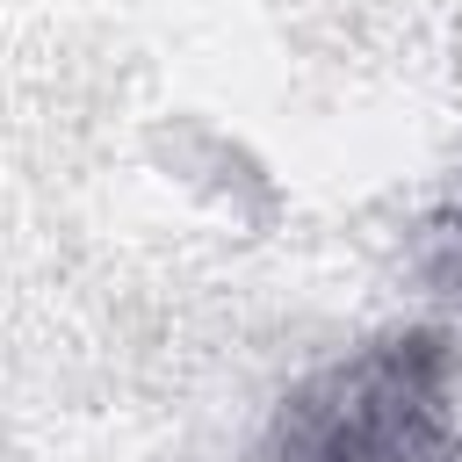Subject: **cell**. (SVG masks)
Here are the masks:
<instances>
[{"label": "cell", "instance_id": "cell-2", "mask_svg": "<svg viewBox=\"0 0 462 462\" xmlns=\"http://www.w3.org/2000/svg\"><path fill=\"white\" fill-rule=\"evenodd\" d=\"M440 274H448V282L462 289V217H455V224L440 231Z\"/></svg>", "mask_w": 462, "mask_h": 462}, {"label": "cell", "instance_id": "cell-1", "mask_svg": "<svg viewBox=\"0 0 462 462\" xmlns=\"http://www.w3.org/2000/svg\"><path fill=\"white\" fill-rule=\"evenodd\" d=\"M274 462H462L448 346L433 332H390L332 361L282 404Z\"/></svg>", "mask_w": 462, "mask_h": 462}]
</instances>
